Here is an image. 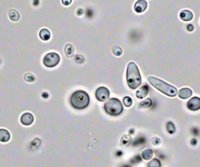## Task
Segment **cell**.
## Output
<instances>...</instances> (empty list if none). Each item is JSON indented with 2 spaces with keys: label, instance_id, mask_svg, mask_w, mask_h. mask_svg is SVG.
I'll use <instances>...</instances> for the list:
<instances>
[{
  "label": "cell",
  "instance_id": "44dd1931",
  "mask_svg": "<svg viewBox=\"0 0 200 167\" xmlns=\"http://www.w3.org/2000/svg\"><path fill=\"white\" fill-rule=\"evenodd\" d=\"M166 130L170 134H173L175 132V130H176L175 126L172 122H168L166 123Z\"/></svg>",
  "mask_w": 200,
  "mask_h": 167
},
{
  "label": "cell",
  "instance_id": "603a6c76",
  "mask_svg": "<svg viewBox=\"0 0 200 167\" xmlns=\"http://www.w3.org/2000/svg\"><path fill=\"white\" fill-rule=\"evenodd\" d=\"M123 103H124V104L126 107H127V108H129V107H131V105H132V99H131L130 97H125V98H124V100H123Z\"/></svg>",
  "mask_w": 200,
  "mask_h": 167
},
{
  "label": "cell",
  "instance_id": "4dcf8cb0",
  "mask_svg": "<svg viewBox=\"0 0 200 167\" xmlns=\"http://www.w3.org/2000/svg\"><path fill=\"white\" fill-rule=\"evenodd\" d=\"M72 2V1H62V3L64 5H66V6H67V5L70 4Z\"/></svg>",
  "mask_w": 200,
  "mask_h": 167
},
{
  "label": "cell",
  "instance_id": "9a60e30c",
  "mask_svg": "<svg viewBox=\"0 0 200 167\" xmlns=\"http://www.w3.org/2000/svg\"><path fill=\"white\" fill-rule=\"evenodd\" d=\"M39 36H40V38H42V40H48L51 37L50 32L48 29H46V28H42L40 31V32H39Z\"/></svg>",
  "mask_w": 200,
  "mask_h": 167
},
{
  "label": "cell",
  "instance_id": "484cf974",
  "mask_svg": "<svg viewBox=\"0 0 200 167\" xmlns=\"http://www.w3.org/2000/svg\"><path fill=\"white\" fill-rule=\"evenodd\" d=\"M152 143L153 145H159L160 144V139L159 137H153L152 139Z\"/></svg>",
  "mask_w": 200,
  "mask_h": 167
},
{
  "label": "cell",
  "instance_id": "d4e9b609",
  "mask_svg": "<svg viewBox=\"0 0 200 167\" xmlns=\"http://www.w3.org/2000/svg\"><path fill=\"white\" fill-rule=\"evenodd\" d=\"M74 60H75V61L78 64H82V63H84V57H83L82 55H79V54L75 56Z\"/></svg>",
  "mask_w": 200,
  "mask_h": 167
},
{
  "label": "cell",
  "instance_id": "4316f807",
  "mask_svg": "<svg viewBox=\"0 0 200 167\" xmlns=\"http://www.w3.org/2000/svg\"><path fill=\"white\" fill-rule=\"evenodd\" d=\"M141 157L139 156V155H137V156H135V158H134V159L131 160V162H132V163H138V162H140V161H141Z\"/></svg>",
  "mask_w": 200,
  "mask_h": 167
},
{
  "label": "cell",
  "instance_id": "6da1fadb",
  "mask_svg": "<svg viewBox=\"0 0 200 167\" xmlns=\"http://www.w3.org/2000/svg\"><path fill=\"white\" fill-rule=\"evenodd\" d=\"M127 82L128 86L132 89H137L141 86V77L135 62H130L127 68Z\"/></svg>",
  "mask_w": 200,
  "mask_h": 167
},
{
  "label": "cell",
  "instance_id": "f546056e",
  "mask_svg": "<svg viewBox=\"0 0 200 167\" xmlns=\"http://www.w3.org/2000/svg\"><path fill=\"white\" fill-rule=\"evenodd\" d=\"M191 144H192V145H196V144H197V140L193 138V139L191 140Z\"/></svg>",
  "mask_w": 200,
  "mask_h": 167
},
{
  "label": "cell",
  "instance_id": "277c9868",
  "mask_svg": "<svg viewBox=\"0 0 200 167\" xmlns=\"http://www.w3.org/2000/svg\"><path fill=\"white\" fill-rule=\"evenodd\" d=\"M104 109L107 114L116 116L123 112V105L120 100L117 98H110L104 104Z\"/></svg>",
  "mask_w": 200,
  "mask_h": 167
},
{
  "label": "cell",
  "instance_id": "cb8c5ba5",
  "mask_svg": "<svg viewBox=\"0 0 200 167\" xmlns=\"http://www.w3.org/2000/svg\"><path fill=\"white\" fill-rule=\"evenodd\" d=\"M24 79H25L27 82H28V83H33V82L35 80V77H34V75L28 73V74L25 75V76H24Z\"/></svg>",
  "mask_w": 200,
  "mask_h": 167
},
{
  "label": "cell",
  "instance_id": "f1b7e54d",
  "mask_svg": "<svg viewBox=\"0 0 200 167\" xmlns=\"http://www.w3.org/2000/svg\"><path fill=\"white\" fill-rule=\"evenodd\" d=\"M83 14V10L82 9H79L78 11H77V15L78 16H81V15Z\"/></svg>",
  "mask_w": 200,
  "mask_h": 167
},
{
  "label": "cell",
  "instance_id": "d6986e66",
  "mask_svg": "<svg viewBox=\"0 0 200 167\" xmlns=\"http://www.w3.org/2000/svg\"><path fill=\"white\" fill-rule=\"evenodd\" d=\"M152 105V100L149 99V98H147L145 100H142L141 101V103L138 104L139 108H149L150 106Z\"/></svg>",
  "mask_w": 200,
  "mask_h": 167
},
{
  "label": "cell",
  "instance_id": "d6a6232c",
  "mask_svg": "<svg viewBox=\"0 0 200 167\" xmlns=\"http://www.w3.org/2000/svg\"><path fill=\"white\" fill-rule=\"evenodd\" d=\"M134 132H135V129H131V130H130V134H132V133H134Z\"/></svg>",
  "mask_w": 200,
  "mask_h": 167
},
{
  "label": "cell",
  "instance_id": "7402d4cb",
  "mask_svg": "<svg viewBox=\"0 0 200 167\" xmlns=\"http://www.w3.org/2000/svg\"><path fill=\"white\" fill-rule=\"evenodd\" d=\"M112 50H113V53H114L115 56H116V57H120V56L122 55L123 50L120 47H117V46L114 47Z\"/></svg>",
  "mask_w": 200,
  "mask_h": 167
},
{
  "label": "cell",
  "instance_id": "52a82bcc",
  "mask_svg": "<svg viewBox=\"0 0 200 167\" xmlns=\"http://www.w3.org/2000/svg\"><path fill=\"white\" fill-rule=\"evenodd\" d=\"M188 108L191 111H197L200 109V98L195 97L192 98L188 101Z\"/></svg>",
  "mask_w": 200,
  "mask_h": 167
},
{
  "label": "cell",
  "instance_id": "5b68a950",
  "mask_svg": "<svg viewBox=\"0 0 200 167\" xmlns=\"http://www.w3.org/2000/svg\"><path fill=\"white\" fill-rule=\"evenodd\" d=\"M60 57L56 53H49L44 57L43 63L48 68H53L59 63Z\"/></svg>",
  "mask_w": 200,
  "mask_h": 167
},
{
  "label": "cell",
  "instance_id": "30bf717a",
  "mask_svg": "<svg viewBox=\"0 0 200 167\" xmlns=\"http://www.w3.org/2000/svg\"><path fill=\"white\" fill-rule=\"evenodd\" d=\"M192 95V89L189 88H182L178 91V97L181 99H188Z\"/></svg>",
  "mask_w": 200,
  "mask_h": 167
},
{
  "label": "cell",
  "instance_id": "5bb4252c",
  "mask_svg": "<svg viewBox=\"0 0 200 167\" xmlns=\"http://www.w3.org/2000/svg\"><path fill=\"white\" fill-rule=\"evenodd\" d=\"M141 156L144 160H149L153 156V151L151 149H149V148H146V149L142 151Z\"/></svg>",
  "mask_w": 200,
  "mask_h": 167
},
{
  "label": "cell",
  "instance_id": "7c38bea8",
  "mask_svg": "<svg viewBox=\"0 0 200 167\" xmlns=\"http://www.w3.org/2000/svg\"><path fill=\"white\" fill-rule=\"evenodd\" d=\"M180 18H181L182 21H192V18H193V13H192L191 11L185 10H182L181 13H180Z\"/></svg>",
  "mask_w": 200,
  "mask_h": 167
},
{
  "label": "cell",
  "instance_id": "1f68e13d",
  "mask_svg": "<svg viewBox=\"0 0 200 167\" xmlns=\"http://www.w3.org/2000/svg\"><path fill=\"white\" fill-rule=\"evenodd\" d=\"M42 97L45 98H48V94L47 93H42Z\"/></svg>",
  "mask_w": 200,
  "mask_h": 167
},
{
  "label": "cell",
  "instance_id": "8fae6325",
  "mask_svg": "<svg viewBox=\"0 0 200 167\" xmlns=\"http://www.w3.org/2000/svg\"><path fill=\"white\" fill-rule=\"evenodd\" d=\"M149 93V87L147 86H141L136 92V97L138 99H143L147 96Z\"/></svg>",
  "mask_w": 200,
  "mask_h": 167
},
{
  "label": "cell",
  "instance_id": "7a4b0ae2",
  "mask_svg": "<svg viewBox=\"0 0 200 167\" xmlns=\"http://www.w3.org/2000/svg\"><path fill=\"white\" fill-rule=\"evenodd\" d=\"M148 81L152 86L155 87L156 89H158L160 92H162L163 93L166 94V96L174 98L177 94V90L174 86L166 83V82H163L160 78H157L153 76H149L148 78Z\"/></svg>",
  "mask_w": 200,
  "mask_h": 167
},
{
  "label": "cell",
  "instance_id": "2e32d148",
  "mask_svg": "<svg viewBox=\"0 0 200 167\" xmlns=\"http://www.w3.org/2000/svg\"><path fill=\"white\" fill-rule=\"evenodd\" d=\"M65 53L67 57L70 58L74 54V47L71 44H67L65 47Z\"/></svg>",
  "mask_w": 200,
  "mask_h": 167
},
{
  "label": "cell",
  "instance_id": "83f0119b",
  "mask_svg": "<svg viewBox=\"0 0 200 167\" xmlns=\"http://www.w3.org/2000/svg\"><path fill=\"white\" fill-rule=\"evenodd\" d=\"M187 30L188 31H189V32H192L194 30V26L192 25V24H188Z\"/></svg>",
  "mask_w": 200,
  "mask_h": 167
},
{
  "label": "cell",
  "instance_id": "9c48e42d",
  "mask_svg": "<svg viewBox=\"0 0 200 167\" xmlns=\"http://www.w3.org/2000/svg\"><path fill=\"white\" fill-rule=\"evenodd\" d=\"M147 2L145 1V0H138V2H136V3L135 4V7L134 9L136 13H142L144 11L146 10L147 8Z\"/></svg>",
  "mask_w": 200,
  "mask_h": 167
},
{
  "label": "cell",
  "instance_id": "ac0fdd59",
  "mask_svg": "<svg viewBox=\"0 0 200 167\" xmlns=\"http://www.w3.org/2000/svg\"><path fill=\"white\" fill-rule=\"evenodd\" d=\"M9 17L10 18L11 21H17L20 19V14L17 10H10L9 13Z\"/></svg>",
  "mask_w": 200,
  "mask_h": 167
},
{
  "label": "cell",
  "instance_id": "ffe728a7",
  "mask_svg": "<svg viewBox=\"0 0 200 167\" xmlns=\"http://www.w3.org/2000/svg\"><path fill=\"white\" fill-rule=\"evenodd\" d=\"M147 167H161V163L159 159H153L149 163Z\"/></svg>",
  "mask_w": 200,
  "mask_h": 167
},
{
  "label": "cell",
  "instance_id": "8992f818",
  "mask_svg": "<svg viewBox=\"0 0 200 167\" xmlns=\"http://www.w3.org/2000/svg\"><path fill=\"white\" fill-rule=\"evenodd\" d=\"M110 90L105 86L99 87L95 91V98L99 101H105L110 98Z\"/></svg>",
  "mask_w": 200,
  "mask_h": 167
},
{
  "label": "cell",
  "instance_id": "4fadbf2b",
  "mask_svg": "<svg viewBox=\"0 0 200 167\" xmlns=\"http://www.w3.org/2000/svg\"><path fill=\"white\" fill-rule=\"evenodd\" d=\"M10 139V134L8 130L5 129H0V141L1 142H7Z\"/></svg>",
  "mask_w": 200,
  "mask_h": 167
},
{
  "label": "cell",
  "instance_id": "3957f363",
  "mask_svg": "<svg viewBox=\"0 0 200 167\" xmlns=\"http://www.w3.org/2000/svg\"><path fill=\"white\" fill-rule=\"evenodd\" d=\"M90 99L89 94L83 90L74 92L70 97V104L76 109H84L89 104Z\"/></svg>",
  "mask_w": 200,
  "mask_h": 167
},
{
  "label": "cell",
  "instance_id": "ba28073f",
  "mask_svg": "<svg viewBox=\"0 0 200 167\" xmlns=\"http://www.w3.org/2000/svg\"><path fill=\"white\" fill-rule=\"evenodd\" d=\"M21 122L23 125L30 126L32 125L33 122H34V116L32 113L29 112H26L24 114L22 115L21 118Z\"/></svg>",
  "mask_w": 200,
  "mask_h": 167
},
{
  "label": "cell",
  "instance_id": "e0dca14e",
  "mask_svg": "<svg viewBox=\"0 0 200 167\" xmlns=\"http://www.w3.org/2000/svg\"><path fill=\"white\" fill-rule=\"evenodd\" d=\"M131 137L129 135H124L120 140V145L123 147H126L131 144Z\"/></svg>",
  "mask_w": 200,
  "mask_h": 167
},
{
  "label": "cell",
  "instance_id": "836d02e7",
  "mask_svg": "<svg viewBox=\"0 0 200 167\" xmlns=\"http://www.w3.org/2000/svg\"><path fill=\"white\" fill-rule=\"evenodd\" d=\"M123 167H130V166H124Z\"/></svg>",
  "mask_w": 200,
  "mask_h": 167
}]
</instances>
